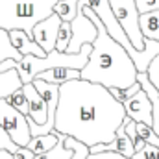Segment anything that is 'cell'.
Wrapping results in <instances>:
<instances>
[{
  "instance_id": "6da1fadb",
  "label": "cell",
  "mask_w": 159,
  "mask_h": 159,
  "mask_svg": "<svg viewBox=\"0 0 159 159\" xmlns=\"http://www.w3.org/2000/svg\"><path fill=\"white\" fill-rule=\"evenodd\" d=\"M126 119L124 106L107 87L81 78L59 85L54 131L74 137L91 148L111 143Z\"/></svg>"
},
{
  "instance_id": "7a4b0ae2",
  "label": "cell",
  "mask_w": 159,
  "mask_h": 159,
  "mask_svg": "<svg viewBox=\"0 0 159 159\" xmlns=\"http://www.w3.org/2000/svg\"><path fill=\"white\" fill-rule=\"evenodd\" d=\"M81 9L98 28V35L93 43V52L89 56V61L81 69V80L100 83L107 89L109 87L128 89L133 83H137L139 70L129 52L109 35L104 22L91 7L83 6Z\"/></svg>"
},
{
  "instance_id": "3957f363",
  "label": "cell",
  "mask_w": 159,
  "mask_h": 159,
  "mask_svg": "<svg viewBox=\"0 0 159 159\" xmlns=\"http://www.w3.org/2000/svg\"><path fill=\"white\" fill-rule=\"evenodd\" d=\"M57 0H0V28L24 30L34 37V28L54 13Z\"/></svg>"
},
{
  "instance_id": "277c9868",
  "label": "cell",
  "mask_w": 159,
  "mask_h": 159,
  "mask_svg": "<svg viewBox=\"0 0 159 159\" xmlns=\"http://www.w3.org/2000/svg\"><path fill=\"white\" fill-rule=\"evenodd\" d=\"M91 52H93V44L87 43V44L81 46V50H80L78 54L52 50L44 57L24 56L22 61H17L15 63V69H17L19 76L22 80V83H32L41 72L50 70V69H56V67H67V69H78V70H81L87 65Z\"/></svg>"
},
{
  "instance_id": "5b68a950",
  "label": "cell",
  "mask_w": 159,
  "mask_h": 159,
  "mask_svg": "<svg viewBox=\"0 0 159 159\" xmlns=\"http://www.w3.org/2000/svg\"><path fill=\"white\" fill-rule=\"evenodd\" d=\"M0 126L7 131V135L13 139L17 146H28V143L34 137L28 117L20 113L17 107H13L6 98L0 100Z\"/></svg>"
},
{
  "instance_id": "8992f818",
  "label": "cell",
  "mask_w": 159,
  "mask_h": 159,
  "mask_svg": "<svg viewBox=\"0 0 159 159\" xmlns=\"http://www.w3.org/2000/svg\"><path fill=\"white\" fill-rule=\"evenodd\" d=\"M119 22L122 24L126 35L137 50H144V35L141 30V13L135 0H109Z\"/></svg>"
},
{
  "instance_id": "52a82bcc",
  "label": "cell",
  "mask_w": 159,
  "mask_h": 159,
  "mask_svg": "<svg viewBox=\"0 0 159 159\" xmlns=\"http://www.w3.org/2000/svg\"><path fill=\"white\" fill-rule=\"evenodd\" d=\"M83 6L91 7V9L98 15V19L104 22V26H106V30L109 32V35L115 41H119L120 44L129 52V56L137 50V48L131 44L129 37L126 35V32H124L122 24L119 22L117 15H115L113 7H111V4H109V0H80V9H81Z\"/></svg>"
},
{
  "instance_id": "ba28073f",
  "label": "cell",
  "mask_w": 159,
  "mask_h": 159,
  "mask_svg": "<svg viewBox=\"0 0 159 159\" xmlns=\"http://www.w3.org/2000/svg\"><path fill=\"white\" fill-rule=\"evenodd\" d=\"M72 26V39H70V44L67 48L69 54H78L81 50L83 44L87 43H94L96 41V35H98V28L96 24L83 13V9H80V13L76 15V19L70 22Z\"/></svg>"
},
{
  "instance_id": "9c48e42d",
  "label": "cell",
  "mask_w": 159,
  "mask_h": 159,
  "mask_svg": "<svg viewBox=\"0 0 159 159\" xmlns=\"http://www.w3.org/2000/svg\"><path fill=\"white\" fill-rule=\"evenodd\" d=\"M126 113L129 119H133L135 122H143L154 128V107H152V100L146 94L144 89H141L137 94H133L131 98L122 102Z\"/></svg>"
},
{
  "instance_id": "30bf717a",
  "label": "cell",
  "mask_w": 159,
  "mask_h": 159,
  "mask_svg": "<svg viewBox=\"0 0 159 159\" xmlns=\"http://www.w3.org/2000/svg\"><path fill=\"white\" fill-rule=\"evenodd\" d=\"M61 22H63V19L57 13H52L50 17L41 20L39 24H35V28H34V41L39 43L46 54L56 50V43H57V34H59Z\"/></svg>"
},
{
  "instance_id": "8fae6325",
  "label": "cell",
  "mask_w": 159,
  "mask_h": 159,
  "mask_svg": "<svg viewBox=\"0 0 159 159\" xmlns=\"http://www.w3.org/2000/svg\"><path fill=\"white\" fill-rule=\"evenodd\" d=\"M22 91L28 98V117L35 120V124H46L48 120V102L41 96V93L37 91V87L34 83H24L22 85Z\"/></svg>"
},
{
  "instance_id": "7c38bea8",
  "label": "cell",
  "mask_w": 159,
  "mask_h": 159,
  "mask_svg": "<svg viewBox=\"0 0 159 159\" xmlns=\"http://www.w3.org/2000/svg\"><path fill=\"white\" fill-rule=\"evenodd\" d=\"M11 41L15 44V48L22 54V56H37V57H44L46 52L43 50L39 43H35L34 37H30L24 30H11L9 32Z\"/></svg>"
},
{
  "instance_id": "4fadbf2b",
  "label": "cell",
  "mask_w": 159,
  "mask_h": 159,
  "mask_svg": "<svg viewBox=\"0 0 159 159\" xmlns=\"http://www.w3.org/2000/svg\"><path fill=\"white\" fill-rule=\"evenodd\" d=\"M37 78L44 80L48 83H54V85H63V83H67L70 80H80L81 78V70H78V69H67V67H56V69L41 72Z\"/></svg>"
},
{
  "instance_id": "5bb4252c",
  "label": "cell",
  "mask_w": 159,
  "mask_h": 159,
  "mask_svg": "<svg viewBox=\"0 0 159 159\" xmlns=\"http://www.w3.org/2000/svg\"><path fill=\"white\" fill-rule=\"evenodd\" d=\"M22 85L24 83H22V80L19 76L17 69H11L7 72H0V100L9 96L11 93L19 91Z\"/></svg>"
},
{
  "instance_id": "9a60e30c",
  "label": "cell",
  "mask_w": 159,
  "mask_h": 159,
  "mask_svg": "<svg viewBox=\"0 0 159 159\" xmlns=\"http://www.w3.org/2000/svg\"><path fill=\"white\" fill-rule=\"evenodd\" d=\"M22 54L15 48L13 41H11V35L7 30L0 28V63L6 61V59H15V61H22Z\"/></svg>"
},
{
  "instance_id": "2e32d148",
  "label": "cell",
  "mask_w": 159,
  "mask_h": 159,
  "mask_svg": "<svg viewBox=\"0 0 159 159\" xmlns=\"http://www.w3.org/2000/svg\"><path fill=\"white\" fill-rule=\"evenodd\" d=\"M57 135V144L50 150V152H44L41 156H35L34 159H70L72 157V148L67 146V135L59 133V131H54Z\"/></svg>"
},
{
  "instance_id": "e0dca14e",
  "label": "cell",
  "mask_w": 159,
  "mask_h": 159,
  "mask_svg": "<svg viewBox=\"0 0 159 159\" xmlns=\"http://www.w3.org/2000/svg\"><path fill=\"white\" fill-rule=\"evenodd\" d=\"M141 30L144 37L159 41V9L141 15Z\"/></svg>"
},
{
  "instance_id": "ac0fdd59",
  "label": "cell",
  "mask_w": 159,
  "mask_h": 159,
  "mask_svg": "<svg viewBox=\"0 0 159 159\" xmlns=\"http://www.w3.org/2000/svg\"><path fill=\"white\" fill-rule=\"evenodd\" d=\"M56 144H57V135L52 131L48 135H35V137H32V141L28 143L26 148H30L35 156H41L44 152H50Z\"/></svg>"
},
{
  "instance_id": "d6986e66",
  "label": "cell",
  "mask_w": 159,
  "mask_h": 159,
  "mask_svg": "<svg viewBox=\"0 0 159 159\" xmlns=\"http://www.w3.org/2000/svg\"><path fill=\"white\" fill-rule=\"evenodd\" d=\"M54 13H57L63 20L72 22L80 13V0H57L54 6Z\"/></svg>"
},
{
  "instance_id": "ffe728a7",
  "label": "cell",
  "mask_w": 159,
  "mask_h": 159,
  "mask_svg": "<svg viewBox=\"0 0 159 159\" xmlns=\"http://www.w3.org/2000/svg\"><path fill=\"white\" fill-rule=\"evenodd\" d=\"M70 39H72V26H70V22L63 20V22H61V28H59V34H57L56 50L67 52V48H69V44H70Z\"/></svg>"
},
{
  "instance_id": "44dd1931",
  "label": "cell",
  "mask_w": 159,
  "mask_h": 159,
  "mask_svg": "<svg viewBox=\"0 0 159 159\" xmlns=\"http://www.w3.org/2000/svg\"><path fill=\"white\" fill-rule=\"evenodd\" d=\"M6 100L13 106V107H17L20 113H24L26 117H28V98H26V94H24V91H22V87L19 89V91H15V93H11L9 96H6Z\"/></svg>"
},
{
  "instance_id": "7402d4cb",
  "label": "cell",
  "mask_w": 159,
  "mask_h": 159,
  "mask_svg": "<svg viewBox=\"0 0 159 159\" xmlns=\"http://www.w3.org/2000/svg\"><path fill=\"white\" fill-rule=\"evenodd\" d=\"M67 146L72 148V157L70 159H87L91 156V148L74 137H67Z\"/></svg>"
},
{
  "instance_id": "603a6c76",
  "label": "cell",
  "mask_w": 159,
  "mask_h": 159,
  "mask_svg": "<svg viewBox=\"0 0 159 159\" xmlns=\"http://www.w3.org/2000/svg\"><path fill=\"white\" fill-rule=\"evenodd\" d=\"M143 87H141V83L137 81V83H133L131 87H128V89H119V87H109V91H111V94L119 100L120 104L124 102V100H128V98H131L133 94H137L139 91H141Z\"/></svg>"
},
{
  "instance_id": "cb8c5ba5",
  "label": "cell",
  "mask_w": 159,
  "mask_h": 159,
  "mask_svg": "<svg viewBox=\"0 0 159 159\" xmlns=\"http://www.w3.org/2000/svg\"><path fill=\"white\" fill-rule=\"evenodd\" d=\"M146 74H148V78L150 81L154 83V87L159 91V56H156L152 61H150V65H148V70H146Z\"/></svg>"
},
{
  "instance_id": "d4e9b609",
  "label": "cell",
  "mask_w": 159,
  "mask_h": 159,
  "mask_svg": "<svg viewBox=\"0 0 159 159\" xmlns=\"http://www.w3.org/2000/svg\"><path fill=\"white\" fill-rule=\"evenodd\" d=\"M139 13H150V11H157L159 9V0H135Z\"/></svg>"
},
{
  "instance_id": "484cf974",
  "label": "cell",
  "mask_w": 159,
  "mask_h": 159,
  "mask_svg": "<svg viewBox=\"0 0 159 159\" xmlns=\"http://www.w3.org/2000/svg\"><path fill=\"white\" fill-rule=\"evenodd\" d=\"M87 159H131V157L120 156V154H115V152H100V154H91Z\"/></svg>"
},
{
  "instance_id": "4316f807",
  "label": "cell",
  "mask_w": 159,
  "mask_h": 159,
  "mask_svg": "<svg viewBox=\"0 0 159 159\" xmlns=\"http://www.w3.org/2000/svg\"><path fill=\"white\" fill-rule=\"evenodd\" d=\"M35 157V154L30 150V148H26V146H20L15 154H13V159H34Z\"/></svg>"
},
{
  "instance_id": "83f0119b",
  "label": "cell",
  "mask_w": 159,
  "mask_h": 159,
  "mask_svg": "<svg viewBox=\"0 0 159 159\" xmlns=\"http://www.w3.org/2000/svg\"><path fill=\"white\" fill-rule=\"evenodd\" d=\"M15 59H6V61H2L0 63V72H7V70H11V69H15Z\"/></svg>"
},
{
  "instance_id": "f1b7e54d",
  "label": "cell",
  "mask_w": 159,
  "mask_h": 159,
  "mask_svg": "<svg viewBox=\"0 0 159 159\" xmlns=\"http://www.w3.org/2000/svg\"><path fill=\"white\" fill-rule=\"evenodd\" d=\"M0 159H13V154L7 150H0Z\"/></svg>"
}]
</instances>
